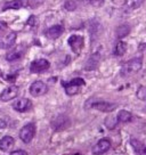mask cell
I'll use <instances>...</instances> for the list:
<instances>
[{
	"label": "cell",
	"mask_w": 146,
	"mask_h": 155,
	"mask_svg": "<svg viewBox=\"0 0 146 155\" xmlns=\"http://www.w3.org/2000/svg\"><path fill=\"white\" fill-rule=\"evenodd\" d=\"M143 66V58L141 57H136L132 58L130 61H128L122 65L121 68V75L123 77H128L137 73Z\"/></svg>",
	"instance_id": "1"
},
{
	"label": "cell",
	"mask_w": 146,
	"mask_h": 155,
	"mask_svg": "<svg viewBox=\"0 0 146 155\" xmlns=\"http://www.w3.org/2000/svg\"><path fill=\"white\" fill-rule=\"evenodd\" d=\"M64 89H65V92L68 94V96H73L75 94H78L80 88L85 86V80L81 79V78H75V79H72L71 81L68 82H63Z\"/></svg>",
	"instance_id": "2"
},
{
	"label": "cell",
	"mask_w": 146,
	"mask_h": 155,
	"mask_svg": "<svg viewBox=\"0 0 146 155\" xmlns=\"http://www.w3.org/2000/svg\"><path fill=\"white\" fill-rule=\"evenodd\" d=\"M35 135V126L33 123H28L25 124L20 131V138L22 141H24L25 144H29L30 141L33 139Z\"/></svg>",
	"instance_id": "3"
},
{
	"label": "cell",
	"mask_w": 146,
	"mask_h": 155,
	"mask_svg": "<svg viewBox=\"0 0 146 155\" xmlns=\"http://www.w3.org/2000/svg\"><path fill=\"white\" fill-rule=\"evenodd\" d=\"M48 91V87L46 86V83H44L42 81H35L31 84L30 87V94L34 97H39L45 95L46 92Z\"/></svg>",
	"instance_id": "4"
},
{
	"label": "cell",
	"mask_w": 146,
	"mask_h": 155,
	"mask_svg": "<svg viewBox=\"0 0 146 155\" xmlns=\"http://www.w3.org/2000/svg\"><path fill=\"white\" fill-rule=\"evenodd\" d=\"M111 148V141L107 138H103L97 141V144L93 147V153L95 155H102L106 153L107 150Z\"/></svg>",
	"instance_id": "5"
},
{
	"label": "cell",
	"mask_w": 146,
	"mask_h": 155,
	"mask_svg": "<svg viewBox=\"0 0 146 155\" xmlns=\"http://www.w3.org/2000/svg\"><path fill=\"white\" fill-rule=\"evenodd\" d=\"M49 66H50V63L48 61L41 58V59H37V61L32 62L31 66H30V70H31L32 73H41L45 72L46 70H48Z\"/></svg>",
	"instance_id": "6"
},
{
	"label": "cell",
	"mask_w": 146,
	"mask_h": 155,
	"mask_svg": "<svg viewBox=\"0 0 146 155\" xmlns=\"http://www.w3.org/2000/svg\"><path fill=\"white\" fill-rule=\"evenodd\" d=\"M68 45H70L71 49H72L75 54H80L81 49L83 48V38L81 35H75V34H73V35H71V37L68 38Z\"/></svg>",
	"instance_id": "7"
},
{
	"label": "cell",
	"mask_w": 146,
	"mask_h": 155,
	"mask_svg": "<svg viewBox=\"0 0 146 155\" xmlns=\"http://www.w3.org/2000/svg\"><path fill=\"white\" fill-rule=\"evenodd\" d=\"M18 95V87L17 86H10V87L6 88L4 91L0 95V99L2 102H9L12 99L16 98Z\"/></svg>",
	"instance_id": "8"
},
{
	"label": "cell",
	"mask_w": 146,
	"mask_h": 155,
	"mask_svg": "<svg viewBox=\"0 0 146 155\" xmlns=\"http://www.w3.org/2000/svg\"><path fill=\"white\" fill-rule=\"evenodd\" d=\"M91 108H95V110H98L101 112H112L117 108V104H113V103H108V102H94L91 103L90 105Z\"/></svg>",
	"instance_id": "9"
},
{
	"label": "cell",
	"mask_w": 146,
	"mask_h": 155,
	"mask_svg": "<svg viewBox=\"0 0 146 155\" xmlns=\"http://www.w3.org/2000/svg\"><path fill=\"white\" fill-rule=\"evenodd\" d=\"M70 124V120H68V116L65 115H59L56 119H54L51 122V126H53L54 130H63L66 127Z\"/></svg>",
	"instance_id": "10"
},
{
	"label": "cell",
	"mask_w": 146,
	"mask_h": 155,
	"mask_svg": "<svg viewBox=\"0 0 146 155\" xmlns=\"http://www.w3.org/2000/svg\"><path fill=\"white\" fill-rule=\"evenodd\" d=\"M13 107H14V110H16L17 112H26L31 110V107H32V102L28 99V98H21L18 101H16V102L13 104Z\"/></svg>",
	"instance_id": "11"
},
{
	"label": "cell",
	"mask_w": 146,
	"mask_h": 155,
	"mask_svg": "<svg viewBox=\"0 0 146 155\" xmlns=\"http://www.w3.org/2000/svg\"><path fill=\"white\" fill-rule=\"evenodd\" d=\"M16 37H17L16 32H9V33H7L6 35H4L2 38L0 39V48H4V49L10 48L15 44Z\"/></svg>",
	"instance_id": "12"
},
{
	"label": "cell",
	"mask_w": 146,
	"mask_h": 155,
	"mask_svg": "<svg viewBox=\"0 0 146 155\" xmlns=\"http://www.w3.org/2000/svg\"><path fill=\"white\" fill-rule=\"evenodd\" d=\"M99 61H101V55L98 53L93 54L90 57L88 58L85 68H86L87 71H93L95 68H97L98 64H99Z\"/></svg>",
	"instance_id": "13"
},
{
	"label": "cell",
	"mask_w": 146,
	"mask_h": 155,
	"mask_svg": "<svg viewBox=\"0 0 146 155\" xmlns=\"http://www.w3.org/2000/svg\"><path fill=\"white\" fill-rule=\"evenodd\" d=\"M63 26L62 25H54V26H50L47 31H46V35L48 37L49 39H57L59 38L62 33H63Z\"/></svg>",
	"instance_id": "14"
},
{
	"label": "cell",
	"mask_w": 146,
	"mask_h": 155,
	"mask_svg": "<svg viewBox=\"0 0 146 155\" xmlns=\"http://www.w3.org/2000/svg\"><path fill=\"white\" fill-rule=\"evenodd\" d=\"M28 5L26 0H12L6 2V5L4 6L2 10H8V9H20L22 7H25Z\"/></svg>",
	"instance_id": "15"
},
{
	"label": "cell",
	"mask_w": 146,
	"mask_h": 155,
	"mask_svg": "<svg viewBox=\"0 0 146 155\" xmlns=\"http://www.w3.org/2000/svg\"><path fill=\"white\" fill-rule=\"evenodd\" d=\"M144 1L145 0H126L124 4H123V9L127 13L128 12H132V10L139 8Z\"/></svg>",
	"instance_id": "16"
},
{
	"label": "cell",
	"mask_w": 146,
	"mask_h": 155,
	"mask_svg": "<svg viewBox=\"0 0 146 155\" xmlns=\"http://www.w3.org/2000/svg\"><path fill=\"white\" fill-rule=\"evenodd\" d=\"M14 138L10 137V136H5L4 138L0 139V150H4V152H7L13 146H14Z\"/></svg>",
	"instance_id": "17"
},
{
	"label": "cell",
	"mask_w": 146,
	"mask_h": 155,
	"mask_svg": "<svg viewBox=\"0 0 146 155\" xmlns=\"http://www.w3.org/2000/svg\"><path fill=\"white\" fill-rule=\"evenodd\" d=\"M118 122H121V123H128L132 120V114L130 112L126 111V110H122L118 113Z\"/></svg>",
	"instance_id": "18"
},
{
	"label": "cell",
	"mask_w": 146,
	"mask_h": 155,
	"mask_svg": "<svg viewBox=\"0 0 146 155\" xmlns=\"http://www.w3.org/2000/svg\"><path fill=\"white\" fill-rule=\"evenodd\" d=\"M127 51V44L124 41H119L115 45V48H114V55L115 56H122L124 55Z\"/></svg>",
	"instance_id": "19"
},
{
	"label": "cell",
	"mask_w": 146,
	"mask_h": 155,
	"mask_svg": "<svg viewBox=\"0 0 146 155\" xmlns=\"http://www.w3.org/2000/svg\"><path fill=\"white\" fill-rule=\"evenodd\" d=\"M130 32V26L128 24L120 25L117 29V37L118 38H124L126 35H128Z\"/></svg>",
	"instance_id": "20"
},
{
	"label": "cell",
	"mask_w": 146,
	"mask_h": 155,
	"mask_svg": "<svg viewBox=\"0 0 146 155\" xmlns=\"http://www.w3.org/2000/svg\"><path fill=\"white\" fill-rule=\"evenodd\" d=\"M21 56H22V51L18 50V49H15V50H13V51H10V53L7 54L6 59H7V61H9V62H13V61L18 59Z\"/></svg>",
	"instance_id": "21"
},
{
	"label": "cell",
	"mask_w": 146,
	"mask_h": 155,
	"mask_svg": "<svg viewBox=\"0 0 146 155\" xmlns=\"http://www.w3.org/2000/svg\"><path fill=\"white\" fill-rule=\"evenodd\" d=\"M117 123H118V119L114 117V116H107L106 119H105V126L110 130L114 129L115 126H117Z\"/></svg>",
	"instance_id": "22"
},
{
	"label": "cell",
	"mask_w": 146,
	"mask_h": 155,
	"mask_svg": "<svg viewBox=\"0 0 146 155\" xmlns=\"http://www.w3.org/2000/svg\"><path fill=\"white\" fill-rule=\"evenodd\" d=\"M131 145H132V147L135 148V150H136L137 153L141 154V153L144 152V148H145V146H144V144H143V143H141L139 140H137V139H132V140H131Z\"/></svg>",
	"instance_id": "23"
},
{
	"label": "cell",
	"mask_w": 146,
	"mask_h": 155,
	"mask_svg": "<svg viewBox=\"0 0 146 155\" xmlns=\"http://www.w3.org/2000/svg\"><path fill=\"white\" fill-rule=\"evenodd\" d=\"M137 97L141 101H146V87H139L137 90Z\"/></svg>",
	"instance_id": "24"
},
{
	"label": "cell",
	"mask_w": 146,
	"mask_h": 155,
	"mask_svg": "<svg viewBox=\"0 0 146 155\" xmlns=\"http://www.w3.org/2000/svg\"><path fill=\"white\" fill-rule=\"evenodd\" d=\"M64 7H65L68 10H70V12H72V10H74L75 8H77V5H75V2L72 1V0H68V1L65 2Z\"/></svg>",
	"instance_id": "25"
},
{
	"label": "cell",
	"mask_w": 146,
	"mask_h": 155,
	"mask_svg": "<svg viewBox=\"0 0 146 155\" xmlns=\"http://www.w3.org/2000/svg\"><path fill=\"white\" fill-rule=\"evenodd\" d=\"M88 2L94 7H101L104 5V0H88Z\"/></svg>",
	"instance_id": "26"
},
{
	"label": "cell",
	"mask_w": 146,
	"mask_h": 155,
	"mask_svg": "<svg viewBox=\"0 0 146 155\" xmlns=\"http://www.w3.org/2000/svg\"><path fill=\"white\" fill-rule=\"evenodd\" d=\"M9 155H28V153H26L24 150H17L12 152Z\"/></svg>",
	"instance_id": "27"
},
{
	"label": "cell",
	"mask_w": 146,
	"mask_h": 155,
	"mask_svg": "<svg viewBox=\"0 0 146 155\" xmlns=\"http://www.w3.org/2000/svg\"><path fill=\"white\" fill-rule=\"evenodd\" d=\"M6 29H7V23L4 21H0V33H2Z\"/></svg>",
	"instance_id": "28"
},
{
	"label": "cell",
	"mask_w": 146,
	"mask_h": 155,
	"mask_svg": "<svg viewBox=\"0 0 146 155\" xmlns=\"http://www.w3.org/2000/svg\"><path fill=\"white\" fill-rule=\"evenodd\" d=\"M34 23H35V17H34V16H31V17H30V19L28 21V24L33 25Z\"/></svg>",
	"instance_id": "29"
},
{
	"label": "cell",
	"mask_w": 146,
	"mask_h": 155,
	"mask_svg": "<svg viewBox=\"0 0 146 155\" xmlns=\"http://www.w3.org/2000/svg\"><path fill=\"white\" fill-rule=\"evenodd\" d=\"M143 154L146 155V147H145V148H144V152H143Z\"/></svg>",
	"instance_id": "30"
},
{
	"label": "cell",
	"mask_w": 146,
	"mask_h": 155,
	"mask_svg": "<svg viewBox=\"0 0 146 155\" xmlns=\"http://www.w3.org/2000/svg\"><path fill=\"white\" fill-rule=\"evenodd\" d=\"M77 155H80V154H77Z\"/></svg>",
	"instance_id": "31"
},
{
	"label": "cell",
	"mask_w": 146,
	"mask_h": 155,
	"mask_svg": "<svg viewBox=\"0 0 146 155\" xmlns=\"http://www.w3.org/2000/svg\"><path fill=\"white\" fill-rule=\"evenodd\" d=\"M0 74H1V72H0Z\"/></svg>",
	"instance_id": "32"
}]
</instances>
